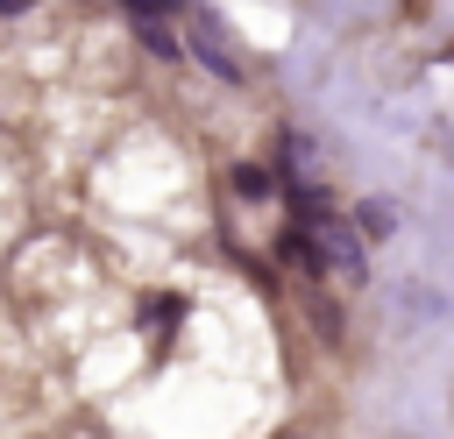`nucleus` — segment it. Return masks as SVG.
Masks as SVG:
<instances>
[{"instance_id": "1", "label": "nucleus", "mask_w": 454, "mask_h": 439, "mask_svg": "<svg viewBox=\"0 0 454 439\" xmlns=\"http://www.w3.org/2000/svg\"><path fill=\"white\" fill-rule=\"evenodd\" d=\"M192 57H206V64H213V71H220L227 85H234V78H248V71L234 64V50H227V42L213 35V21H206V14H192Z\"/></svg>"}, {"instance_id": "2", "label": "nucleus", "mask_w": 454, "mask_h": 439, "mask_svg": "<svg viewBox=\"0 0 454 439\" xmlns=\"http://www.w3.org/2000/svg\"><path fill=\"white\" fill-rule=\"evenodd\" d=\"M284 255L305 262V269H326V248H319V234H305V227H284Z\"/></svg>"}, {"instance_id": "3", "label": "nucleus", "mask_w": 454, "mask_h": 439, "mask_svg": "<svg viewBox=\"0 0 454 439\" xmlns=\"http://www.w3.org/2000/svg\"><path fill=\"white\" fill-rule=\"evenodd\" d=\"M234 191H241V198H270L277 184H270V170H255V163H241V170H234Z\"/></svg>"}, {"instance_id": "4", "label": "nucleus", "mask_w": 454, "mask_h": 439, "mask_svg": "<svg viewBox=\"0 0 454 439\" xmlns=\"http://www.w3.org/2000/svg\"><path fill=\"white\" fill-rule=\"evenodd\" d=\"M114 7H128L135 21H163V14H184V0H114Z\"/></svg>"}, {"instance_id": "5", "label": "nucleus", "mask_w": 454, "mask_h": 439, "mask_svg": "<svg viewBox=\"0 0 454 439\" xmlns=\"http://www.w3.org/2000/svg\"><path fill=\"white\" fill-rule=\"evenodd\" d=\"M135 35H142L156 57H177V42H170V28H163V21H135Z\"/></svg>"}, {"instance_id": "6", "label": "nucleus", "mask_w": 454, "mask_h": 439, "mask_svg": "<svg viewBox=\"0 0 454 439\" xmlns=\"http://www.w3.org/2000/svg\"><path fill=\"white\" fill-rule=\"evenodd\" d=\"M28 7H35V0H0V14H28Z\"/></svg>"}]
</instances>
